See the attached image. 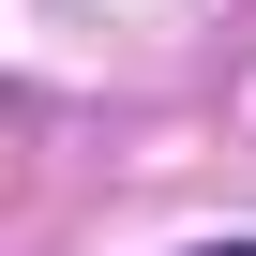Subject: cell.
Here are the masks:
<instances>
[{
	"mask_svg": "<svg viewBox=\"0 0 256 256\" xmlns=\"http://www.w3.org/2000/svg\"><path fill=\"white\" fill-rule=\"evenodd\" d=\"M211 256H256V241H211Z\"/></svg>",
	"mask_w": 256,
	"mask_h": 256,
	"instance_id": "obj_1",
	"label": "cell"
}]
</instances>
